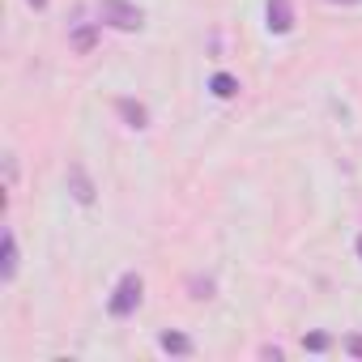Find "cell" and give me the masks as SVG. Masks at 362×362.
I'll list each match as a JSON object with an SVG mask.
<instances>
[{"label":"cell","mask_w":362,"mask_h":362,"mask_svg":"<svg viewBox=\"0 0 362 362\" xmlns=\"http://www.w3.org/2000/svg\"><path fill=\"white\" fill-rule=\"evenodd\" d=\"M141 294H145V281H141V273H124L119 277V286H115V294H111V315L115 320H124V315H132L136 307H141Z\"/></svg>","instance_id":"cell-1"},{"label":"cell","mask_w":362,"mask_h":362,"mask_svg":"<svg viewBox=\"0 0 362 362\" xmlns=\"http://www.w3.org/2000/svg\"><path fill=\"white\" fill-rule=\"evenodd\" d=\"M98 18L103 26H115V30H141V9L128 5V0H98Z\"/></svg>","instance_id":"cell-2"},{"label":"cell","mask_w":362,"mask_h":362,"mask_svg":"<svg viewBox=\"0 0 362 362\" xmlns=\"http://www.w3.org/2000/svg\"><path fill=\"white\" fill-rule=\"evenodd\" d=\"M294 26V9H290V0H269V30L273 35H286Z\"/></svg>","instance_id":"cell-3"},{"label":"cell","mask_w":362,"mask_h":362,"mask_svg":"<svg viewBox=\"0 0 362 362\" xmlns=\"http://www.w3.org/2000/svg\"><path fill=\"white\" fill-rule=\"evenodd\" d=\"M115 111L124 115V124H128V128H145V124H149V111H145L141 103H132V98H119V103H115Z\"/></svg>","instance_id":"cell-4"},{"label":"cell","mask_w":362,"mask_h":362,"mask_svg":"<svg viewBox=\"0 0 362 362\" xmlns=\"http://www.w3.org/2000/svg\"><path fill=\"white\" fill-rule=\"evenodd\" d=\"M69 179H73V197H77L81 205H90V201H94V184L86 179V170H81V166H69Z\"/></svg>","instance_id":"cell-5"},{"label":"cell","mask_w":362,"mask_h":362,"mask_svg":"<svg viewBox=\"0 0 362 362\" xmlns=\"http://www.w3.org/2000/svg\"><path fill=\"white\" fill-rule=\"evenodd\" d=\"M13 273H18V239H13V230H5V264H0V277L13 281Z\"/></svg>","instance_id":"cell-6"},{"label":"cell","mask_w":362,"mask_h":362,"mask_svg":"<svg viewBox=\"0 0 362 362\" xmlns=\"http://www.w3.org/2000/svg\"><path fill=\"white\" fill-rule=\"evenodd\" d=\"M158 349H166V354H192V341L184 332H162L158 337Z\"/></svg>","instance_id":"cell-7"},{"label":"cell","mask_w":362,"mask_h":362,"mask_svg":"<svg viewBox=\"0 0 362 362\" xmlns=\"http://www.w3.org/2000/svg\"><path fill=\"white\" fill-rule=\"evenodd\" d=\"M209 90H214V98H235V94H239V81H235L230 73H214Z\"/></svg>","instance_id":"cell-8"},{"label":"cell","mask_w":362,"mask_h":362,"mask_svg":"<svg viewBox=\"0 0 362 362\" xmlns=\"http://www.w3.org/2000/svg\"><path fill=\"white\" fill-rule=\"evenodd\" d=\"M94 39H98V35H94V26H81V30L73 35V47H77V52H90V47H94Z\"/></svg>","instance_id":"cell-9"},{"label":"cell","mask_w":362,"mask_h":362,"mask_svg":"<svg viewBox=\"0 0 362 362\" xmlns=\"http://www.w3.org/2000/svg\"><path fill=\"white\" fill-rule=\"evenodd\" d=\"M303 349L320 354V349H328V337H324V332H311V337H303Z\"/></svg>","instance_id":"cell-10"},{"label":"cell","mask_w":362,"mask_h":362,"mask_svg":"<svg viewBox=\"0 0 362 362\" xmlns=\"http://www.w3.org/2000/svg\"><path fill=\"white\" fill-rule=\"evenodd\" d=\"M349 349H354V354L362 358V337H354V341H349Z\"/></svg>","instance_id":"cell-11"},{"label":"cell","mask_w":362,"mask_h":362,"mask_svg":"<svg viewBox=\"0 0 362 362\" xmlns=\"http://www.w3.org/2000/svg\"><path fill=\"white\" fill-rule=\"evenodd\" d=\"M26 5H35V9H43V5H47V0H26Z\"/></svg>","instance_id":"cell-12"},{"label":"cell","mask_w":362,"mask_h":362,"mask_svg":"<svg viewBox=\"0 0 362 362\" xmlns=\"http://www.w3.org/2000/svg\"><path fill=\"white\" fill-rule=\"evenodd\" d=\"M332 5H358V0H332Z\"/></svg>","instance_id":"cell-13"},{"label":"cell","mask_w":362,"mask_h":362,"mask_svg":"<svg viewBox=\"0 0 362 362\" xmlns=\"http://www.w3.org/2000/svg\"><path fill=\"white\" fill-rule=\"evenodd\" d=\"M358 256H362V235H358Z\"/></svg>","instance_id":"cell-14"}]
</instances>
